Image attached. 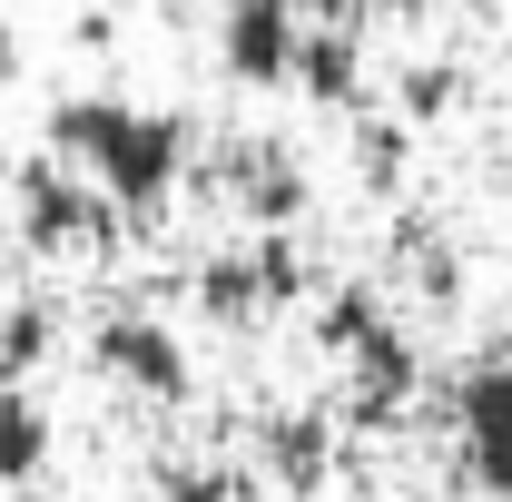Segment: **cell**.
Wrapping results in <instances>:
<instances>
[{
    "label": "cell",
    "mask_w": 512,
    "mask_h": 502,
    "mask_svg": "<svg viewBox=\"0 0 512 502\" xmlns=\"http://www.w3.org/2000/svg\"><path fill=\"white\" fill-rule=\"evenodd\" d=\"M188 296H197V315H207V325H227V335H247V325H266V315L306 306V296H316L306 237H296V227H247L237 247L197 256Z\"/></svg>",
    "instance_id": "3957f363"
},
{
    "label": "cell",
    "mask_w": 512,
    "mask_h": 502,
    "mask_svg": "<svg viewBox=\"0 0 512 502\" xmlns=\"http://www.w3.org/2000/svg\"><path fill=\"white\" fill-rule=\"evenodd\" d=\"M0 79H20V30L0 20Z\"/></svg>",
    "instance_id": "e0dca14e"
},
{
    "label": "cell",
    "mask_w": 512,
    "mask_h": 502,
    "mask_svg": "<svg viewBox=\"0 0 512 502\" xmlns=\"http://www.w3.org/2000/svg\"><path fill=\"white\" fill-rule=\"evenodd\" d=\"M286 89H296L306 109H335V119H355V109H365V20H306Z\"/></svg>",
    "instance_id": "9c48e42d"
},
{
    "label": "cell",
    "mask_w": 512,
    "mask_h": 502,
    "mask_svg": "<svg viewBox=\"0 0 512 502\" xmlns=\"http://www.w3.org/2000/svg\"><path fill=\"white\" fill-rule=\"evenodd\" d=\"M296 40H306L296 0H237V10H217V69H227L237 89H286Z\"/></svg>",
    "instance_id": "ba28073f"
},
{
    "label": "cell",
    "mask_w": 512,
    "mask_h": 502,
    "mask_svg": "<svg viewBox=\"0 0 512 502\" xmlns=\"http://www.w3.org/2000/svg\"><path fill=\"white\" fill-rule=\"evenodd\" d=\"M89 375L138 394V404H188L197 394V355H188V335L158 306H109L89 325Z\"/></svg>",
    "instance_id": "5b68a950"
},
{
    "label": "cell",
    "mask_w": 512,
    "mask_h": 502,
    "mask_svg": "<svg viewBox=\"0 0 512 502\" xmlns=\"http://www.w3.org/2000/svg\"><path fill=\"white\" fill-rule=\"evenodd\" d=\"M256 463H266V483L276 493H325V473H335V414L325 404H276L266 424H256Z\"/></svg>",
    "instance_id": "30bf717a"
},
{
    "label": "cell",
    "mask_w": 512,
    "mask_h": 502,
    "mask_svg": "<svg viewBox=\"0 0 512 502\" xmlns=\"http://www.w3.org/2000/svg\"><path fill=\"white\" fill-rule=\"evenodd\" d=\"M50 453H60L50 404H40L30 384H0V493H30V483L50 473Z\"/></svg>",
    "instance_id": "8fae6325"
},
{
    "label": "cell",
    "mask_w": 512,
    "mask_h": 502,
    "mask_svg": "<svg viewBox=\"0 0 512 502\" xmlns=\"http://www.w3.org/2000/svg\"><path fill=\"white\" fill-rule=\"evenodd\" d=\"M365 10H384V20H414V10H434V0H365Z\"/></svg>",
    "instance_id": "ac0fdd59"
},
{
    "label": "cell",
    "mask_w": 512,
    "mask_h": 502,
    "mask_svg": "<svg viewBox=\"0 0 512 502\" xmlns=\"http://www.w3.org/2000/svg\"><path fill=\"white\" fill-rule=\"evenodd\" d=\"M148 10H188V0H148Z\"/></svg>",
    "instance_id": "d6986e66"
},
{
    "label": "cell",
    "mask_w": 512,
    "mask_h": 502,
    "mask_svg": "<svg viewBox=\"0 0 512 502\" xmlns=\"http://www.w3.org/2000/svg\"><path fill=\"white\" fill-rule=\"evenodd\" d=\"M316 345L345 365V414L355 424L404 414L414 384H424V355H414V335L394 325V306H384L375 286H325L316 296Z\"/></svg>",
    "instance_id": "7a4b0ae2"
},
{
    "label": "cell",
    "mask_w": 512,
    "mask_h": 502,
    "mask_svg": "<svg viewBox=\"0 0 512 502\" xmlns=\"http://www.w3.org/2000/svg\"><path fill=\"white\" fill-rule=\"evenodd\" d=\"M40 148L69 158L89 188L119 207V227H158L178 188L197 168V128L178 109H148V99H119V89H79V99H50L40 119Z\"/></svg>",
    "instance_id": "6da1fadb"
},
{
    "label": "cell",
    "mask_w": 512,
    "mask_h": 502,
    "mask_svg": "<svg viewBox=\"0 0 512 502\" xmlns=\"http://www.w3.org/2000/svg\"><path fill=\"white\" fill-rule=\"evenodd\" d=\"M404 266H414V286L434 296V306H463V256L444 237H424V227H404Z\"/></svg>",
    "instance_id": "9a60e30c"
},
{
    "label": "cell",
    "mask_w": 512,
    "mask_h": 502,
    "mask_svg": "<svg viewBox=\"0 0 512 502\" xmlns=\"http://www.w3.org/2000/svg\"><path fill=\"white\" fill-rule=\"evenodd\" d=\"M345 158H355V178H365L375 197H394V188H404V168H414V128L394 119V109H384V119L355 109V148H345Z\"/></svg>",
    "instance_id": "7c38bea8"
},
{
    "label": "cell",
    "mask_w": 512,
    "mask_h": 502,
    "mask_svg": "<svg viewBox=\"0 0 512 502\" xmlns=\"http://www.w3.org/2000/svg\"><path fill=\"white\" fill-rule=\"evenodd\" d=\"M148 502H247V483H237L227 463H178V473H168Z\"/></svg>",
    "instance_id": "2e32d148"
},
{
    "label": "cell",
    "mask_w": 512,
    "mask_h": 502,
    "mask_svg": "<svg viewBox=\"0 0 512 502\" xmlns=\"http://www.w3.org/2000/svg\"><path fill=\"white\" fill-rule=\"evenodd\" d=\"M207 10H237V0H207Z\"/></svg>",
    "instance_id": "ffe728a7"
},
{
    "label": "cell",
    "mask_w": 512,
    "mask_h": 502,
    "mask_svg": "<svg viewBox=\"0 0 512 502\" xmlns=\"http://www.w3.org/2000/svg\"><path fill=\"white\" fill-rule=\"evenodd\" d=\"M188 178H207V197L227 217H247V227H306V207H316V188H306L286 138H217Z\"/></svg>",
    "instance_id": "52a82bcc"
},
{
    "label": "cell",
    "mask_w": 512,
    "mask_h": 502,
    "mask_svg": "<svg viewBox=\"0 0 512 502\" xmlns=\"http://www.w3.org/2000/svg\"><path fill=\"white\" fill-rule=\"evenodd\" d=\"M453 99H463V69H453V60H414L404 79H394V119H404V128L453 119Z\"/></svg>",
    "instance_id": "5bb4252c"
},
{
    "label": "cell",
    "mask_w": 512,
    "mask_h": 502,
    "mask_svg": "<svg viewBox=\"0 0 512 502\" xmlns=\"http://www.w3.org/2000/svg\"><path fill=\"white\" fill-rule=\"evenodd\" d=\"M10 237H20L30 256H50V266H60V256H99L109 237H119V207L89 188L69 158L40 148V158L10 178Z\"/></svg>",
    "instance_id": "277c9868"
},
{
    "label": "cell",
    "mask_w": 512,
    "mask_h": 502,
    "mask_svg": "<svg viewBox=\"0 0 512 502\" xmlns=\"http://www.w3.org/2000/svg\"><path fill=\"white\" fill-rule=\"evenodd\" d=\"M50 345H60V315L30 306V296H20V306L0 296V384H30L40 365H50Z\"/></svg>",
    "instance_id": "4fadbf2b"
},
{
    "label": "cell",
    "mask_w": 512,
    "mask_h": 502,
    "mask_svg": "<svg viewBox=\"0 0 512 502\" xmlns=\"http://www.w3.org/2000/svg\"><path fill=\"white\" fill-rule=\"evenodd\" d=\"M453 473L463 493L512 502V335L453 375Z\"/></svg>",
    "instance_id": "8992f818"
}]
</instances>
